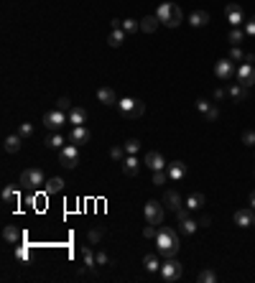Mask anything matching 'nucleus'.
I'll use <instances>...</instances> for the list:
<instances>
[{"instance_id":"1","label":"nucleus","mask_w":255,"mask_h":283,"mask_svg":"<svg viewBox=\"0 0 255 283\" xmlns=\"http://www.w3.org/2000/svg\"><path fill=\"white\" fill-rule=\"evenodd\" d=\"M156 250H158V255H163V258H174L176 253H179V247H181V243H179V232H176L174 227H158V232H156Z\"/></svg>"},{"instance_id":"2","label":"nucleus","mask_w":255,"mask_h":283,"mask_svg":"<svg viewBox=\"0 0 255 283\" xmlns=\"http://www.w3.org/2000/svg\"><path fill=\"white\" fill-rule=\"evenodd\" d=\"M156 18L161 20V23H163L166 28H176V26H179L181 20H184V13H181V8L176 5V3L166 0V3H161V5H158Z\"/></svg>"},{"instance_id":"3","label":"nucleus","mask_w":255,"mask_h":283,"mask_svg":"<svg viewBox=\"0 0 255 283\" xmlns=\"http://www.w3.org/2000/svg\"><path fill=\"white\" fill-rule=\"evenodd\" d=\"M118 110L123 112L125 120H138L143 112H146V102L133 100V97H123V100H118Z\"/></svg>"},{"instance_id":"4","label":"nucleus","mask_w":255,"mask_h":283,"mask_svg":"<svg viewBox=\"0 0 255 283\" xmlns=\"http://www.w3.org/2000/svg\"><path fill=\"white\" fill-rule=\"evenodd\" d=\"M158 276H161V281H166V283L179 281V278H181V263H179V260H174V258H166L163 263H161Z\"/></svg>"},{"instance_id":"5","label":"nucleus","mask_w":255,"mask_h":283,"mask_svg":"<svg viewBox=\"0 0 255 283\" xmlns=\"http://www.w3.org/2000/svg\"><path fill=\"white\" fill-rule=\"evenodd\" d=\"M143 214H146V222L148 224H163V214H166V209H163V202H156V199H151V202H146V207H143Z\"/></svg>"},{"instance_id":"6","label":"nucleus","mask_w":255,"mask_h":283,"mask_svg":"<svg viewBox=\"0 0 255 283\" xmlns=\"http://www.w3.org/2000/svg\"><path fill=\"white\" fill-rule=\"evenodd\" d=\"M59 163L64 168H77L79 166V148H77V143H69L59 148Z\"/></svg>"},{"instance_id":"7","label":"nucleus","mask_w":255,"mask_h":283,"mask_svg":"<svg viewBox=\"0 0 255 283\" xmlns=\"http://www.w3.org/2000/svg\"><path fill=\"white\" fill-rule=\"evenodd\" d=\"M64 122H69V112H61V110H51L43 115V128L51 130V133H59V128Z\"/></svg>"},{"instance_id":"8","label":"nucleus","mask_w":255,"mask_h":283,"mask_svg":"<svg viewBox=\"0 0 255 283\" xmlns=\"http://www.w3.org/2000/svg\"><path fill=\"white\" fill-rule=\"evenodd\" d=\"M20 184L26 189H39L41 184H46V179H43L41 168H26V171L20 174Z\"/></svg>"},{"instance_id":"9","label":"nucleus","mask_w":255,"mask_h":283,"mask_svg":"<svg viewBox=\"0 0 255 283\" xmlns=\"http://www.w3.org/2000/svg\"><path fill=\"white\" fill-rule=\"evenodd\" d=\"M225 18H227V23L232 28H237V26L245 23V13H242V8L237 3H227L225 5Z\"/></svg>"},{"instance_id":"10","label":"nucleus","mask_w":255,"mask_h":283,"mask_svg":"<svg viewBox=\"0 0 255 283\" xmlns=\"http://www.w3.org/2000/svg\"><path fill=\"white\" fill-rule=\"evenodd\" d=\"M235 77H237V82H240V84L253 87V84H255V64H250V61H242V64L237 66Z\"/></svg>"},{"instance_id":"11","label":"nucleus","mask_w":255,"mask_h":283,"mask_svg":"<svg viewBox=\"0 0 255 283\" xmlns=\"http://www.w3.org/2000/svg\"><path fill=\"white\" fill-rule=\"evenodd\" d=\"M235 72H237V69H235V61H232L230 56H227V59H219V61L215 64V74L222 79V82L232 79V77H235Z\"/></svg>"},{"instance_id":"12","label":"nucleus","mask_w":255,"mask_h":283,"mask_svg":"<svg viewBox=\"0 0 255 283\" xmlns=\"http://www.w3.org/2000/svg\"><path fill=\"white\" fill-rule=\"evenodd\" d=\"M143 163H146L151 171H163V168L169 166V163H166V158H163L158 151H148V153H146V161H143Z\"/></svg>"},{"instance_id":"13","label":"nucleus","mask_w":255,"mask_h":283,"mask_svg":"<svg viewBox=\"0 0 255 283\" xmlns=\"http://www.w3.org/2000/svg\"><path fill=\"white\" fill-rule=\"evenodd\" d=\"M163 204H166V209L176 212V209H181V207H184V199H181V194H179V191L169 189V191L163 194Z\"/></svg>"},{"instance_id":"14","label":"nucleus","mask_w":255,"mask_h":283,"mask_svg":"<svg viewBox=\"0 0 255 283\" xmlns=\"http://www.w3.org/2000/svg\"><path fill=\"white\" fill-rule=\"evenodd\" d=\"M90 138H92V133H90V128H87V125H74L72 128V135H69V143L82 145V143H87Z\"/></svg>"},{"instance_id":"15","label":"nucleus","mask_w":255,"mask_h":283,"mask_svg":"<svg viewBox=\"0 0 255 283\" xmlns=\"http://www.w3.org/2000/svg\"><path fill=\"white\" fill-rule=\"evenodd\" d=\"M166 171H169V179H171V181H181L186 174H189V168H186L184 161H174V163L166 166Z\"/></svg>"},{"instance_id":"16","label":"nucleus","mask_w":255,"mask_h":283,"mask_svg":"<svg viewBox=\"0 0 255 283\" xmlns=\"http://www.w3.org/2000/svg\"><path fill=\"white\" fill-rule=\"evenodd\" d=\"M97 102H102V105H107V107L118 105L115 89H113V87H99V89H97Z\"/></svg>"},{"instance_id":"17","label":"nucleus","mask_w":255,"mask_h":283,"mask_svg":"<svg viewBox=\"0 0 255 283\" xmlns=\"http://www.w3.org/2000/svg\"><path fill=\"white\" fill-rule=\"evenodd\" d=\"M227 95L235 100V102H245V100H248V87H245V84H240V82H235V84H230Z\"/></svg>"},{"instance_id":"18","label":"nucleus","mask_w":255,"mask_h":283,"mask_svg":"<svg viewBox=\"0 0 255 283\" xmlns=\"http://www.w3.org/2000/svg\"><path fill=\"white\" fill-rule=\"evenodd\" d=\"M140 171V163H138V156H125V161H123V174L125 176H138Z\"/></svg>"},{"instance_id":"19","label":"nucleus","mask_w":255,"mask_h":283,"mask_svg":"<svg viewBox=\"0 0 255 283\" xmlns=\"http://www.w3.org/2000/svg\"><path fill=\"white\" fill-rule=\"evenodd\" d=\"M64 184L66 181L61 176H51V179H46V184H43V191H46V194H59V191H64Z\"/></svg>"},{"instance_id":"20","label":"nucleus","mask_w":255,"mask_h":283,"mask_svg":"<svg viewBox=\"0 0 255 283\" xmlns=\"http://www.w3.org/2000/svg\"><path fill=\"white\" fill-rule=\"evenodd\" d=\"M3 240L10 243V245H20V240H23V232H20L18 227H13V224H8V227L3 230Z\"/></svg>"},{"instance_id":"21","label":"nucleus","mask_w":255,"mask_h":283,"mask_svg":"<svg viewBox=\"0 0 255 283\" xmlns=\"http://www.w3.org/2000/svg\"><path fill=\"white\" fill-rule=\"evenodd\" d=\"M125 36H128V33L123 28H113V31H110V36H107V43L113 49H118V46H123V43H125Z\"/></svg>"},{"instance_id":"22","label":"nucleus","mask_w":255,"mask_h":283,"mask_svg":"<svg viewBox=\"0 0 255 283\" xmlns=\"http://www.w3.org/2000/svg\"><path fill=\"white\" fill-rule=\"evenodd\" d=\"M20 141H23V138H20L18 133L16 135H8V138L3 141V151L5 153H18L20 151Z\"/></svg>"},{"instance_id":"23","label":"nucleus","mask_w":255,"mask_h":283,"mask_svg":"<svg viewBox=\"0 0 255 283\" xmlns=\"http://www.w3.org/2000/svg\"><path fill=\"white\" fill-rule=\"evenodd\" d=\"M69 122H72V125H84V122H87V110L74 105V107L69 110Z\"/></svg>"},{"instance_id":"24","label":"nucleus","mask_w":255,"mask_h":283,"mask_svg":"<svg viewBox=\"0 0 255 283\" xmlns=\"http://www.w3.org/2000/svg\"><path fill=\"white\" fill-rule=\"evenodd\" d=\"M143 268H146L148 273H158V270H161L158 255H156V253H148V255H143Z\"/></svg>"},{"instance_id":"25","label":"nucleus","mask_w":255,"mask_h":283,"mask_svg":"<svg viewBox=\"0 0 255 283\" xmlns=\"http://www.w3.org/2000/svg\"><path fill=\"white\" fill-rule=\"evenodd\" d=\"M235 224H240V227H250V224H253V212H250V207L235 212Z\"/></svg>"},{"instance_id":"26","label":"nucleus","mask_w":255,"mask_h":283,"mask_svg":"<svg viewBox=\"0 0 255 283\" xmlns=\"http://www.w3.org/2000/svg\"><path fill=\"white\" fill-rule=\"evenodd\" d=\"M158 23H161V20L156 18V13H153V16H146V18H140V31H143V33H153V31L158 28Z\"/></svg>"},{"instance_id":"27","label":"nucleus","mask_w":255,"mask_h":283,"mask_svg":"<svg viewBox=\"0 0 255 283\" xmlns=\"http://www.w3.org/2000/svg\"><path fill=\"white\" fill-rule=\"evenodd\" d=\"M189 23H192L194 28H202V26H207V23H209V13H207V10H194V13H192V18H189Z\"/></svg>"},{"instance_id":"28","label":"nucleus","mask_w":255,"mask_h":283,"mask_svg":"<svg viewBox=\"0 0 255 283\" xmlns=\"http://www.w3.org/2000/svg\"><path fill=\"white\" fill-rule=\"evenodd\" d=\"M82 258H84V268L87 270H95L97 268V258H95V250H92L90 245L82 247Z\"/></svg>"},{"instance_id":"29","label":"nucleus","mask_w":255,"mask_h":283,"mask_svg":"<svg viewBox=\"0 0 255 283\" xmlns=\"http://www.w3.org/2000/svg\"><path fill=\"white\" fill-rule=\"evenodd\" d=\"M184 207L189 209V212H194V209H202V207H204V194H196V191H194V194L184 202Z\"/></svg>"},{"instance_id":"30","label":"nucleus","mask_w":255,"mask_h":283,"mask_svg":"<svg viewBox=\"0 0 255 283\" xmlns=\"http://www.w3.org/2000/svg\"><path fill=\"white\" fill-rule=\"evenodd\" d=\"M196 227H199V222H194L192 217L179 222V232H181V235H186V237H189V235H194V232H196Z\"/></svg>"},{"instance_id":"31","label":"nucleus","mask_w":255,"mask_h":283,"mask_svg":"<svg viewBox=\"0 0 255 283\" xmlns=\"http://www.w3.org/2000/svg\"><path fill=\"white\" fill-rule=\"evenodd\" d=\"M242 39H245V28H232L230 33H227V41L232 43V46H240V43H242Z\"/></svg>"},{"instance_id":"32","label":"nucleus","mask_w":255,"mask_h":283,"mask_svg":"<svg viewBox=\"0 0 255 283\" xmlns=\"http://www.w3.org/2000/svg\"><path fill=\"white\" fill-rule=\"evenodd\" d=\"M64 145H66V138L59 133H51L46 138V148H64Z\"/></svg>"},{"instance_id":"33","label":"nucleus","mask_w":255,"mask_h":283,"mask_svg":"<svg viewBox=\"0 0 255 283\" xmlns=\"http://www.w3.org/2000/svg\"><path fill=\"white\" fill-rule=\"evenodd\" d=\"M196 281L199 283H215L217 281V273H215L212 268H204V270H199V273H196Z\"/></svg>"},{"instance_id":"34","label":"nucleus","mask_w":255,"mask_h":283,"mask_svg":"<svg viewBox=\"0 0 255 283\" xmlns=\"http://www.w3.org/2000/svg\"><path fill=\"white\" fill-rule=\"evenodd\" d=\"M123 31L125 33H138L140 31V20H136V18H123Z\"/></svg>"},{"instance_id":"35","label":"nucleus","mask_w":255,"mask_h":283,"mask_svg":"<svg viewBox=\"0 0 255 283\" xmlns=\"http://www.w3.org/2000/svg\"><path fill=\"white\" fill-rule=\"evenodd\" d=\"M3 202H5V204H13V202H18V189L16 186H5L3 189Z\"/></svg>"},{"instance_id":"36","label":"nucleus","mask_w":255,"mask_h":283,"mask_svg":"<svg viewBox=\"0 0 255 283\" xmlns=\"http://www.w3.org/2000/svg\"><path fill=\"white\" fill-rule=\"evenodd\" d=\"M166 181H169V171H166V168H163V171H153V179H151L153 186H163Z\"/></svg>"},{"instance_id":"37","label":"nucleus","mask_w":255,"mask_h":283,"mask_svg":"<svg viewBox=\"0 0 255 283\" xmlns=\"http://www.w3.org/2000/svg\"><path fill=\"white\" fill-rule=\"evenodd\" d=\"M110 156H113L118 163H123V161H125V156H128V151H125V145H115V148L110 151Z\"/></svg>"},{"instance_id":"38","label":"nucleus","mask_w":255,"mask_h":283,"mask_svg":"<svg viewBox=\"0 0 255 283\" xmlns=\"http://www.w3.org/2000/svg\"><path fill=\"white\" fill-rule=\"evenodd\" d=\"M125 151H128L130 156H138V151H140V141H138V138L125 141Z\"/></svg>"},{"instance_id":"39","label":"nucleus","mask_w":255,"mask_h":283,"mask_svg":"<svg viewBox=\"0 0 255 283\" xmlns=\"http://www.w3.org/2000/svg\"><path fill=\"white\" fill-rule=\"evenodd\" d=\"M18 135H20V138H31V135H33V125H31V122H20V125H18Z\"/></svg>"},{"instance_id":"40","label":"nucleus","mask_w":255,"mask_h":283,"mask_svg":"<svg viewBox=\"0 0 255 283\" xmlns=\"http://www.w3.org/2000/svg\"><path fill=\"white\" fill-rule=\"evenodd\" d=\"M72 107H74V105H72V100H69V97H59V100H57V110H61V112H69Z\"/></svg>"},{"instance_id":"41","label":"nucleus","mask_w":255,"mask_h":283,"mask_svg":"<svg viewBox=\"0 0 255 283\" xmlns=\"http://www.w3.org/2000/svg\"><path fill=\"white\" fill-rule=\"evenodd\" d=\"M102 235H105V230H90V235H87V240H90V245H95V243H99V240H102Z\"/></svg>"},{"instance_id":"42","label":"nucleus","mask_w":255,"mask_h":283,"mask_svg":"<svg viewBox=\"0 0 255 283\" xmlns=\"http://www.w3.org/2000/svg\"><path fill=\"white\" fill-rule=\"evenodd\" d=\"M204 118H207L209 122H215V120L219 118V107H217V105H212V107H209V110L204 112Z\"/></svg>"},{"instance_id":"43","label":"nucleus","mask_w":255,"mask_h":283,"mask_svg":"<svg viewBox=\"0 0 255 283\" xmlns=\"http://www.w3.org/2000/svg\"><path fill=\"white\" fill-rule=\"evenodd\" d=\"M16 258L18 260H28V245H16Z\"/></svg>"},{"instance_id":"44","label":"nucleus","mask_w":255,"mask_h":283,"mask_svg":"<svg viewBox=\"0 0 255 283\" xmlns=\"http://www.w3.org/2000/svg\"><path fill=\"white\" fill-rule=\"evenodd\" d=\"M95 258H97V265H110V255L105 250H97Z\"/></svg>"},{"instance_id":"45","label":"nucleus","mask_w":255,"mask_h":283,"mask_svg":"<svg viewBox=\"0 0 255 283\" xmlns=\"http://www.w3.org/2000/svg\"><path fill=\"white\" fill-rule=\"evenodd\" d=\"M230 59H232V61H242V59H245V54L240 51V46H232V51H230Z\"/></svg>"},{"instance_id":"46","label":"nucleus","mask_w":255,"mask_h":283,"mask_svg":"<svg viewBox=\"0 0 255 283\" xmlns=\"http://www.w3.org/2000/svg\"><path fill=\"white\" fill-rule=\"evenodd\" d=\"M242 143H245V145H255V130H245V133H242Z\"/></svg>"},{"instance_id":"47","label":"nucleus","mask_w":255,"mask_h":283,"mask_svg":"<svg viewBox=\"0 0 255 283\" xmlns=\"http://www.w3.org/2000/svg\"><path fill=\"white\" fill-rule=\"evenodd\" d=\"M245 36H255V16L245 20Z\"/></svg>"},{"instance_id":"48","label":"nucleus","mask_w":255,"mask_h":283,"mask_svg":"<svg viewBox=\"0 0 255 283\" xmlns=\"http://www.w3.org/2000/svg\"><path fill=\"white\" fill-rule=\"evenodd\" d=\"M209 107H212V102H209V100H196V110H199V112H207Z\"/></svg>"},{"instance_id":"49","label":"nucleus","mask_w":255,"mask_h":283,"mask_svg":"<svg viewBox=\"0 0 255 283\" xmlns=\"http://www.w3.org/2000/svg\"><path fill=\"white\" fill-rule=\"evenodd\" d=\"M156 232H158V227H156V224H148V227L143 230V237H156Z\"/></svg>"},{"instance_id":"50","label":"nucleus","mask_w":255,"mask_h":283,"mask_svg":"<svg viewBox=\"0 0 255 283\" xmlns=\"http://www.w3.org/2000/svg\"><path fill=\"white\" fill-rule=\"evenodd\" d=\"M225 95H227V92H225L222 87H219V89H215V100H217V102H219V100H225Z\"/></svg>"},{"instance_id":"51","label":"nucleus","mask_w":255,"mask_h":283,"mask_svg":"<svg viewBox=\"0 0 255 283\" xmlns=\"http://www.w3.org/2000/svg\"><path fill=\"white\" fill-rule=\"evenodd\" d=\"M199 227H209V217H202V220H199Z\"/></svg>"},{"instance_id":"52","label":"nucleus","mask_w":255,"mask_h":283,"mask_svg":"<svg viewBox=\"0 0 255 283\" xmlns=\"http://www.w3.org/2000/svg\"><path fill=\"white\" fill-rule=\"evenodd\" d=\"M250 209H255V191L250 194Z\"/></svg>"},{"instance_id":"53","label":"nucleus","mask_w":255,"mask_h":283,"mask_svg":"<svg viewBox=\"0 0 255 283\" xmlns=\"http://www.w3.org/2000/svg\"><path fill=\"white\" fill-rule=\"evenodd\" d=\"M253 227H255V214H253Z\"/></svg>"}]
</instances>
